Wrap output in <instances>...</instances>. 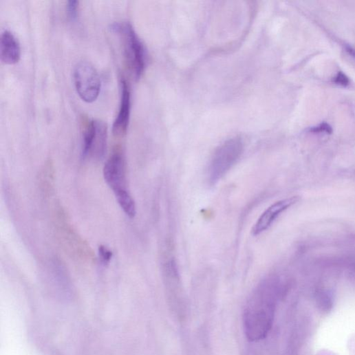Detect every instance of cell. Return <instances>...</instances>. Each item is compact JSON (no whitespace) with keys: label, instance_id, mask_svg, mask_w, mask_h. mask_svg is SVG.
Instances as JSON below:
<instances>
[{"label":"cell","instance_id":"cell-12","mask_svg":"<svg viewBox=\"0 0 355 355\" xmlns=\"http://www.w3.org/2000/svg\"><path fill=\"white\" fill-rule=\"evenodd\" d=\"M99 254L102 261L105 264H108L113 256V252L105 246L99 247Z\"/></svg>","mask_w":355,"mask_h":355},{"label":"cell","instance_id":"cell-4","mask_svg":"<svg viewBox=\"0 0 355 355\" xmlns=\"http://www.w3.org/2000/svg\"><path fill=\"white\" fill-rule=\"evenodd\" d=\"M74 82L80 98L86 103H93L101 91V79L96 69L87 62L78 63L74 70Z\"/></svg>","mask_w":355,"mask_h":355},{"label":"cell","instance_id":"cell-9","mask_svg":"<svg viewBox=\"0 0 355 355\" xmlns=\"http://www.w3.org/2000/svg\"><path fill=\"white\" fill-rule=\"evenodd\" d=\"M20 43L12 32L6 30L0 38V57L6 65H15L21 59Z\"/></svg>","mask_w":355,"mask_h":355},{"label":"cell","instance_id":"cell-6","mask_svg":"<svg viewBox=\"0 0 355 355\" xmlns=\"http://www.w3.org/2000/svg\"><path fill=\"white\" fill-rule=\"evenodd\" d=\"M300 200L299 197H293L279 201L266 209L259 217L252 229L253 235H259L268 230L278 217L286 211L295 205Z\"/></svg>","mask_w":355,"mask_h":355},{"label":"cell","instance_id":"cell-8","mask_svg":"<svg viewBox=\"0 0 355 355\" xmlns=\"http://www.w3.org/2000/svg\"><path fill=\"white\" fill-rule=\"evenodd\" d=\"M131 92L127 81L121 80V100L118 115L114 121L113 132L117 136L127 134L131 116Z\"/></svg>","mask_w":355,"mask_h":355},{"label":"cell","instance_id":"cell-15","mask_svg":"<svg viewBox=\"0 0 355 355\" xmlns=\"http://www.w3.org/2000/svg\"><path fill=\"white\" fill-rule=\"evenodd\" d=\"M345 50L351 56L355 58V49H353L349 46H346Z\"/></svg>","mask_w":355,"mask_h":355},{"label":"cell","instance_id":"cell-2","mask_svg":"<svg viewBox=\"0 0 355 355\" xmlns=\"http://www.w3.org/2000/svg\"><path fill=\"white\" fill-rule=\"evenodd\" d=\"M111 30L120 36L128 69L136 79H139L144 72L146 63L142 43L129 23H114Z\"/></svg>","mask_w":355,"mask_h":355},{"label":"cell","instance_id":"cell-14","mask_svg":"<svg viewBox=\"0 0 355 355\" xmlns=\"http://www.w3.org/2000/svg\"><path fill=\"white\" fill-rule=\"evenodd\" d=\"M332 80L334 83L342 86H347L349 84V78L343 72H338Z\"/></svg>","mask_w":355,"mask_h":355},{"label":"cell","instance_id":"cell-13","mask_svg":"<svg viewBox=\"0 0 355 355\" xmlns=\"http://www.w3.org/2000/svg\"><path fill=\"white\" fill-rule=\"evenodd\" d=\"M78 8V2L75 0H71L67 2V11L70 19H75L77 17Z\"/></svg>","mask_w":355,"mask_h":355},{"label":"cell","instance_id":"cell-3","mask_svg":"<svg viewBox=\"0 0 355 355\" xmlns=\"http://www.w3.org/2000/svg\"><path fill=\"white\" fill-rule=\"evenodd\" d=\"M243 151V143L239 138L226 142L215 151L208 170L209 181L215 184L237 162Z\"/></svg>","mask_w":355,"mask_h":355},{"label":"cell","instance_id":"cell-10","mask_svg":"<svg viewBox=\"0 0 355 355\" xmlns=\"http://www.w3.org/2000/svg\"><path fill=\"white\" fill-rule=\"evenodd\" d=\"M114 193L118 204L126 215L130 218H134L136 215V204L127 189L119 190Z\"/></svg>","mask_w":355,"mask_h":355},{"label":"cell","instance_id":"cell-7","mask_svg":"<svg viewBox=\"0 0 355 355\" xmlns=\"http://www.w3.org/2000/svg\"><path fill=\"white\" fill-rule=\"evenodd\" d=\"M104 175L114 192L126 189L125 162L120 153H114L108 160L104 168Z\"/></svg>","mask_w":355,"mask_h":355},{"label":"cell","instance_id":"cell-11","mask_svg":"<svg viewBox=\"0 0 355 355\" xmlns=\"http://www.w3.org/2000/svg\"><path fill=\"white\" fill-rule=\"evenodd\" d=\"M310 133L332 134V127L327 122H322L316 127H312L309 129Z\"/></svg>","mask_w":355,"mask_h":355},{"label":"cell","instance_id":"cell-1","mask_svg":"<svg viewBox=\"0 0 355 355\" xmlns=\"http://www.w3.org/2000/svg\"><path fill=\"white\" fill-rule=\"evenodd\" d=\"M276 301L275 280H264L257 286L245 309L244 323L248 340L257 341L268 334L274 321Z\"/></svg>","mask_w":355,"mask_h":355},{"label":"cell","instance_id":"cell-5","mask_svg":"<svg viewBox=\"0 0 355 355\" xmlns=\"http://www.w3.org/2000/svg\"><path fill=\"white\" fill-rule=\"evenodd\" d=\"M108 128L100 120L89 122L83 132V156L92 155L96 159H103L107 152Z\"/></svg>","mask_w":355,"mask_h":355}]
</instances>
